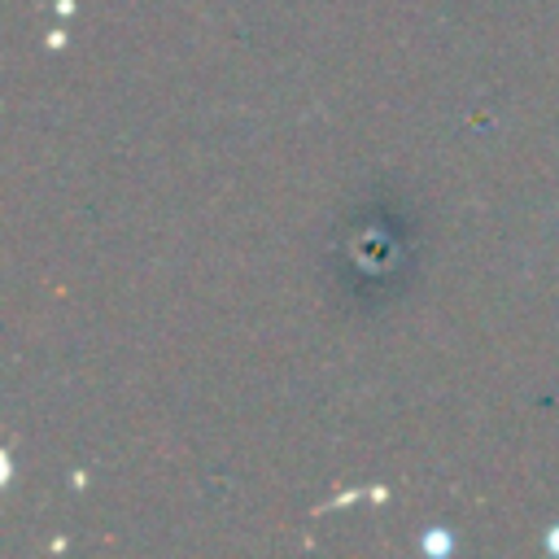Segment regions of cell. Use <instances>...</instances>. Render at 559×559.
<instances>
[{
	"label": "cell",
	"mask_w": 559,
	"mask_h": 559,
	"mask_svg": "<svg viewBox=\"0 0 559 559\" xmlns=\"http://www.w3.org/2000/svg\"><path fill=\"white\" fill-rule=\"evenodd\" d=\"M546 550H550V555H559V524L546 533Z\"/></svg>",
	"instance_id": "2"
},
{
	"label": "cell",
	"mask_w": 559,
	"mask_h": 559,
	"mask_svg": "<svg viewBox=\"0 0 559 559\" xmlns=\"http://www.w3.org/2000/svg\"><path fill=\"white\" fill-rule=\"evenodd\" d=\"M419 550H424V555H450V550H454V537H450L445 528H428V533L419 537Z\"/></svg>",
	"instance_id": "1"
}]
</instances>
